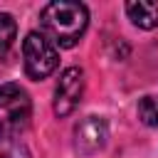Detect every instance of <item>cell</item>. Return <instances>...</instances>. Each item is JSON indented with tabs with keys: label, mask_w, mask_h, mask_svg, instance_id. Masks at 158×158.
Masks as SVG:
<instances>
[{
	"label": "cell",
	"mask_w": 158,
	"mask_h": 158,
	"mask_svg": "<svg viewBox=\"0 0 158 158\" xmlns=\"http://www.w3.org/2000/svg\"><path fill=\"white\" fill-rule=\"evenodd\" d=\"M40 25L44 30V35L59 44V47H74L86 25H89V10L81 2H72V0H54L47 2L40 12Z\"/></svg>",
	"instance_id": "1"
},
{
	"label": "cell",
	"mask_w": 158,
	"mask_h": 158,
	"mask_svg": "<svg viewBox=\"0 0 158 158\" xmlns=\"http://www.w3.org/2000/svg\"><path fill=\"white\" fill-rule=\"evenodd\" d=\"M32 116V101L20 84L0 86V138L10 141L20 136Z\"/></svg>",
	"instance_id": "2"
},
{
	"label": "cell",
	"mask_w": 158,
	"mask_h": 158,
	"mask_svg": "<svg viewBox=\"0 0 158 158\" xmlns=\"http://www.w3.org/2000/svg\"><path fill=\"white\" fill-rule=\"evenodd\" d=\"M22 59H25V72L30 79L40 81L47 79L57 64H59V52L54 42L44 32H30L22 42Z\"/></svg>",
	"instance_id": "3"
},
{
	"label": "cell",
	"mask_w": 158,
	"mask_h": 158,
	"mask_svg": "<svg viewBox=\"0 0 158 158\" xmlns=\"http://www.w3.org/2000/svg\"><path fill=\"white\" fill-rule=\"evenodd\" d=\"M84 96V72L79 67H69L59 74L57 89H54V114L69 116Z\"/></svg>",
	"instance_id": "4"
},
{
	"label": "cell",
	"mask_w": 158,
	"mask_h": 158,
	"mask_svg": "<svg viewBox=\"0 0 158 158\" xmlns=\"http://www.w3.org/2000/svg\"><path fill=\"white\" fill-rule=\"evenodd\" d=\"M106 138H109V126L101 116H84L74 126V146L84 156L101 151L106 146Z\"/></svg>",
	"instance_id": "5"
},
{
	"label": "cell",
	"mask_w": 158,
	"mask_h": 158,
	"mask_svg": "<svg viewBox=\"0 0 158 158\" xmlns=\"http://www.w3.org/2000/svg\"><path fill=\"white\" fill-rule=\"evenodd\" d=\"M126 15L131 22L141 30H153L158 27V2L151 0H138V2H126Z\"/></svg>",
	"instance_id": "6"
},
{
	"label": "cell",
	"mask_w": 158,
	"mask_h": 158,
	"mask_svg": "<svg viewBox=\"0 0 158 158\" xmlns=\"http://www.w3.org/2000/svg\"><path fill=\"white\" fill-rule=\"evenodd\" d=\"M17 37V22L12 20V15L0 12V59H5L15 44Z\"/></svg>",
	"instance_id": "7"
},
{
	"label": "cell",
	"mask_w": 158,
	"mask_h": 158,
	"mask_svg": "<svg viewBox=\"0 0 158 158\" xmlns=\"http://www.w3.org/2000/svg\"><path fill=\"white\" fill-rule=\"evenodd\" d=\"M138 118L146 123V126H151V128H158V96L156 94H148V96H143L141 101H138Z\"/></svg>",
	"instance_id": "8"
},
{
	"label": "cell",
	"mask_w": 158,
	"mask_h": 158,
	"mask_svg": "<svg viewBox=\"0 0 158 158\" xmlns=\"http://www.w3.org/2000/svg\"><path fill=\"white\" fill-rule=\"evenodd\" d=\"M0 158H30V153H27L25 146L12 143V141H5L0 146Z\"/></svg>",
	"instance_id": "9"
}]
</instances>
